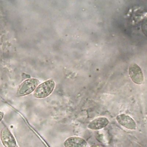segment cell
Here are the masks:
<instances>
[{
  "mask_svg": "<svg viewBox=\"0 0 147 147\" xmlns=\"http://www.w3.org/2000/svg\"><path fill=\"white\" fill-rule=\"evenodd\" d=\"M55 87V82L52 79L48 80L40 84L35 90L33 95L37 98H43L49 95Z\"/></svg>",
  "mask_w": 147,
  "mask_h": 147,
  "instance_id": "obj_1",
  "label": "cell"
},
{
  "mask_svg": "<svg viewBox=\"0 0 147 147\" xmlns=\"http://www.w3.org/2000/svg\"><path fill=\"white\" fill-rule=\"evenodd\" d=\"M39 84V80L30 78L24 81L19 86L17 90L18 96H24L33 92Z\"/></svg>",
  "mask_w": 147,
  "mask_h": 147,
  "instance_id": "obj_2",
  "label": "cell"
},
{
  "mask_svg": "<svg viewBox=\"0 0 147 147\" xmlns=\"http://www.w3.org/2000/svg\"><path fill=\"white\" fill-rule=\"evenodd\" d=\"M129 74L132 81L136 84H142L144 82V75L141 68L136 63L130 64Z\"/></svg>",
  "mask_w": 147,
  "mask_h": 147,
  "instance_id": "obj_3",
  "label": "cell"
},
{
  "mask_svg": "<svg viewBox=\"0 0 147 147\" xmlns=\"http://www.w3.org/2000/svg\"><path fill=\"white\" fill-rule=\"evenodd\" d=\"M0 137L2 144L5 147H16V143L15 139L9 130L4 127L0 133Z\"/></svg>",
  "mask_w": 147,
  "mask_h": 147,
  "instance_id": "obj_4",
  "label": "cell"
},
{
  "mask_svg": "<svg viewBox=\"0 0 147 147\" xmlns=\"http://www.w3.org/2000/svg\"><path fill=\"white\" fill-rule=\"evenodd\" d=\"M117 121L121 126L130 130H135L136 129V123L134 119L130 116L121 114L118 115L117 118Z\"/></svg>",
  "mask_w": 147,
  "mask_h": 147,
  "instance_id": "obj_5",
  "label": "cell"
},
{
  "mask_svg": "<svg viewBox=\"0 0 147 147\" xmlns=\"http://www.w3.org/2000/svg\"><path fill=\"white\" fill-rule=\"evenodd\" d=\"M65 147H88L87 142L83 138L72 136L67 138L64 142Z\"/></svg>",
  "mask_w": 147,
  "mask_h": 147,
  "instance_id": "obj_6",
  "label": "cell"
},
{
  "mask_svg": "<svg viewBox=\"0 0 147 147\" xmlns=\"http://www.w3.org/2000/svg\"><path fill=\"white\" fill-rule=\"evenodd\" d=\"M109 122V120L107 118L100 117L91 121L88 125V127L91 130H100L106 126Z\"/></svg>",
  "mask_w": 147,
  "mask_h": 147,
  "instance_id": "obj_7",
  "label": "cell"
},
{
  "mask_svg": "<svg viewBox=\"0 0 147 147\" xmlns=\"http://www.w3.org/2000/svg\"><path fill=\"white\" fill-rule=\"evenodd\" d=\"M96 138L102 144H108L109 142V134L106 130H100L96 133Z\"/></svg>",
  "mask_w": 147,
  "mask_h": 147,
  "instance_id": "obj_8",
  "label": "cell"
},
{
  "mask_svg": "<svg viewBox=\"0 0 147 147\" xmlns=\"http://www.w3.org/2000/svg\"><path fill=\"white\" fill-rule=\"evenodd\" d=\"M142 30L145 36H147V15L144 18L142 22Z\"/></svg>",
  "mask_w": 147,
  "mask_h": 147,
  "instance_id": "obj_9",
  "label": "cell"
},
{
  "mask_svg": "<svg viewBox=\"0 0 147 147\" xmlns=\"http://www.w3.org/2000/svg\"><path fill=\"white\" fill-rule=\"evenodd\" d=\"M90 147H103V146H102V145H98V144H96V145H92V146H91Z\"/></svg>",
  "mask_w": 147,
  "mask_h": 147,
  "instance_id": "obj_10",
  "label": "cell"
},
{
  "mask_svg": "<svg viewBox=\"0 0 147 147\" xmlns=\"http://www.w3.org/2000/svg\"><path fill=\"white\" fill-rule=\"evenodd\" d=\"M3 113H2V112H0V121L3 118Z\"/></svg>",
  "mask_w": 147,
  "mask_h": 147,
  "instance_id": "obj_11",
  "label": "cell"
}]
</instances>
